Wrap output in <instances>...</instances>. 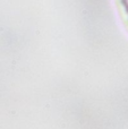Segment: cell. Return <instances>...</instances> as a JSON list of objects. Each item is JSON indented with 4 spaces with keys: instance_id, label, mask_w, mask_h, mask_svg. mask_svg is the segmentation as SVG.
Returning a JSON list of instances; mask_svg holds the SVG:
<instances>
[{
    "instance_id": "6da1fadb",
    "label": "cell",
    "mask_w": 128,
    "mask_h": 129,
    "mask_svg": "<svg viewBox=\"0 0 128 129\" xmlns=\"http://www.w3.org/2000/svg\"><path fill=\"white\" fill-rule=\"evenodd\" d=\"M117 1H118V6H119V9H120L121 17L128 28V0H117Z\"/></svg>"
}]
</instances>
